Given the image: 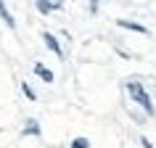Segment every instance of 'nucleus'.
Here are the masks:
<instances>
[{"mask_svg": "<svg viewBox=\"0 0 156 148\" xmlns=\"http://www.w3.org/2000/svg\"><path fill=\"white\" fill-rule=\"evenodd\" d=\"M124 90H127V95H130L135 103H138L143 111H146L148 116H154V103H151V98H148V93H146V87L140 82H135V79H130V82L124 85Z\"/></svg>", "mask_w": 156, "mask_h": 148, "instance_id": "f257e3e1", "label": "nucleus"}, {"mask_svg": "<svg viewBox=\"0 0 156 148\" xmlns=\"http://www.w3.org/2000/svg\"><path fill=\"white\" fill-rule=\"evenodd\" d=\"M42 40H45V45H48L53 53H56L58 58H64V50H61V45H58V40H56V34H50V32H42Z\"/></svg>", "mask_w": 156, "mask_h": 148, "instance_id": "f03ea898", "label": "nucleus"}, {"mask_svg": "<svg viewBox=\"0 0 156 148\" xmlns=\"http://www.w3.org/2000/svg\"><path fill=\"white\" fill-rule=\"evenodd\" d=\"M34 74L40 77L42 82H53V79H56V77H53V72H50L48 66H42V64H34Z\"/></svg>", "mask_w": 156, "mask_h": 148, "instance_id": "7ed1b4c3", "label": "nucleus"}, {"mask_svg": "<svg viewBox=\"0 0 156 148\" xmlns=\"http://www.w3.org/2000/svg\"><path fill=\"white\" fill-rule=\"evenodd\" d=\"M34 5H37V11H40V13H50V11H58L64 3H48V0H37Z\"/></svg>", "mask_w": 156, "mask_h": 148, "instance_id": "20e7f679", "label": "nucleus"}, {"mask_svg": "<svg viewBox=\"0 0 156 148\" xmlns=\"http://www.w3.org/2000/svg\"><path fill=\"white\" fill-rule=\"evenodd\" d=\"M119 26H124V29H132V32H140V34H148V29L146 26H140V24H135V21H124V19H119L116 21Z\"/></svg>", "mask_w": 156, "mask_h": 148, "instance_id": "39448f33", "label": "nucleus"}, {"mask_svg": "<svg viewBox=\"0 0 156 148\" xmlns=\"http://www.w3.org/2000/svg\"><path fill=\"white\" fill-rule=\"evenodd\" d=\"M0 16H3V21L8 24V29H13V26H16L13 16H11V13H8V8H5V3H0Z\"/></svg>", "mask_w": 156, "mask_h": 148, "instance_id": "423d86ee", "label": "nucleus"}, {"mask_svg": "<svg viewBox=\"0 0 156 148\" xmlns=\"http://www.w3.org/2000/svg\"><path fill=\"white\" fill-rule=\"evenodd\" d=\"M24 135H34V138H37V135H40V124L34 122V119H29V122L24 124Z\"/></svg>", "mask_w": 156, "mask_h": 148, "instance_id": "0eeeda50", "label": "nucleus"}, {"mask_svg": "<svg viewBox=\"0 0 156 148\" xmlns=\"http://www.w3.org/2000/svg\"><path fill=\"white\" fill-rule=\"evenodd\" d=\"M72 148H90V140L87 138H77V140H72Z\"/></svg>", "mask_w": 156, "mask_h": 148, "instance_id": "6e6552de", "label": "nucleus"}, {"mask_svg": "<svg viewBox=\"0 0 156 148\" xmlns=\"http://www.w3.org/2000/svg\"><path fill=\"white\" fill-rule=\"evenodd\" d=\"M21 90H24V95H27L29 100H34V98H37V95H34V90H32V85H29V82H24V85H21Z\"/></svg>", "mask_w": 156, "mask_h": 148, "instance_id": "1a4fd4ad", "label": "nucleus"}, {"mask_svg": "<svg viewBox=\"0 0 156 148\" xmlns=\"http://www.w3.org/2000/svg\"><path fill=\"white\" fill-rule=\"evenodd\" d=\"M140 143H143V148H154V143H151L148 138H140Z\"/></svg>", "mask_w": 156, "mask_h": 148, "instance_id": "9d476101", "label": "nucleus"}]
</instances>
